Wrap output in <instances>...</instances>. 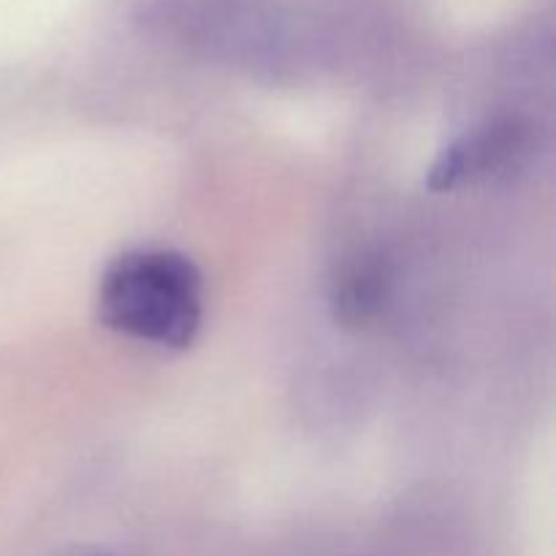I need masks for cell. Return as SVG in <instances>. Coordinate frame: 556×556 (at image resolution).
I'll use <instances>...</instances> for the list:
<instances>
[{
    "label": "cell",
    "mask_w": 556,
    "mask_h": 556,
    "mask_svg": "<svg viewBox=\"0 0 556 556\" xmlns=\"http://www.w3.org/2000/svg\"><path fill=\"white\" fill-rule=\"evenodd\" d=\"M201 315V275L177 250H128L103 269L98 282V318L130 340L188 348L199 334Z\"/></svg>",
    "instance_id": "cell-1"
},
{
    "label": "cell",
    "mask_w": 556,
    "mask_h": 556,
    "mask_svg": "<svg viewBox=\"0 0 556 556\" xmlns=\"http://www.w3.org/2000/svg\"><path fill=\"white\" fill-rule=\"evenodd\" d=\"M527 152L530 134L525 125L516 119H494L445 147L432 166L429 185L434 190H451L465 182L510 177L525 163Z\"/></svg>",
    "instance_id": "cell-2"
},
{
    "label": "cell",
    "mask_w": 556,
    "mask_h": 556,
    "mask_svg": "<svg viewBox=\"0 0 556 556\" xmlns=\"http://www.w3.org/2000/svg\"><path fill=\"white\" fill-rule=\"evenodd\" d=\"M386 299V271L375 261L364 258L345 266L334 282L331 304L345 324H367L380 313Z\"/></svg>",
    "instance_id": "cell-3"
},
{
    "label": "cell",
    "mask_w": 556,
    "mask_h": 556,
    "mask_svg": "<svg viewBox=\"0 0 556 556\" xmlns=\"http://www.w3.org/2000/svg\"><path fill=\"white\" fill-rule=\"evenodd\" d=\"M58 556H103L98 552H65V554H58Z\"/></svg>",
    "instance_id": "cell-4"
}]
</instances>
